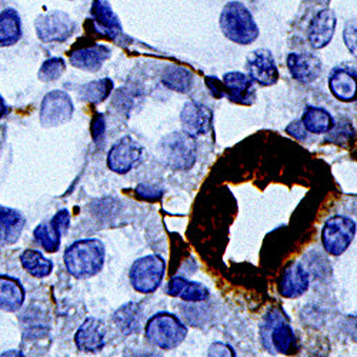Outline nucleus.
Segmentation results:
<instances>
[{"instance_id": "4be33fe9", "label": "nucleus", "mask_w": 357, "mask_h": 357, "mask_svg": "<svg viewBox=\"0 0 357 357\" xmlns=\"http://www.w3.org/2000/svg\"><path fill=\"white\" fill-rule=\"evenodd\" d=\"M24 219L22 213L9 207L0 206V243L13 245L23 231Z\"/></svg>"}, {"instance_id": "0eeeda50", "label": "nucleus", "mask_w": 357, "mask_h": 357, "mask_svg": "<svg viewBox=\"0 0 357 357\" xmlns=\"http://www.w3.org/2000/svg\"><path fill=\"white\" fill-rule=\"evenodd\" d=\"M356 223L347 216L336 215L326 220L321 230L324 250L332 256L343 255L354 241Z\"/></svg>"}, {"instance_id": "72a5a7b5", "label": "nucleus", "mask_w": 357, "mask_h": 357, "mask_svg": "<svg viewBox=\"0 0 357 357\" xmlns=\"http://www.w3.org/2000/svg\"><path fill=\"white\" fill-rule=\"evenodd\" d=\"M136 195L143 199V200H147V202H156V200H160L162 195H163V190L152 186V185H146V183H142L136 188Z\"/></svg>"}, {"instance_id": "dca6fc26", "label": "nucleus", "mask_w": 357, "mask_h": 357, "mask_svg": "<svg viewBox=\"0 0 357 357\" xmlns=\"http://www.w3.org/2000/svg\"><path fill=\"white\" fill-rule=\"evenodd\" d=\"M309 290V275L301 263H290L279 282V293L286 299H297Z\"/></svg>"}, {"instance_id": "aec40b11", "label": "nucleus", "mask_w": 357, "mask_h": 357, "mask_svg": "<svg viewBox=\"0 0 357 357\" xmlns=\"http://www.w3.org/2000/svg\"><path fill=\"white\" fill-rule=\"evenodd\" d=\"M92 16L99 33L113 40L122 33L121 22H119L117 16L105 0H95L92 6Z\"/></svg>"}, {"instance_id": "cd10ccee", "label": "nucleus", "mask_w": 357, "mask_h": 357, "mask_svg": "<svg viewBox=\"0 0 357 357\" xmlns=\"http://www.w3.org/2000/svg\"><path fill=\"white\" fill-rule=\"evenodd\" d=\"M162 82L170 91L188 93L193 86V75L185 68L169 66L162 75Z\"/></svg>"}, {"instance_id": "423d86ee", "label": "nucleus", "mask_w": 357, "mask_h": 357, "mask_svg": "<svg viewBox=\"0 0 357 357\" xmlns=\"http://www.w3.org/2000/svg\"><path fill=\"white\" fill-rule=\"evenodd\" d=\"M166 271V261L158 255L143 256L132 264L129 271V279L132 287L142 293L151 294L162 284Z\"/></svg>"}, {"instance_id": "9b49d317", "label": "nucleus", "mask_w": 357, "mask_h": 357, "mask_svg": "<svg viewBox=\"0 0 357 357\" xmlns=\"http://www.w3.org/2000/svg\"><path fill=\"white\" fill-rule=\"evenodd\" d=\"M182 130L192 136L207 135L213 129V112L203 103L190 100L181 112Z\"/></svg>"}, {"instance_id": "7c9ffc66", "label": "nucleus", "mask_w": 357, "mask_h": 357, "mask_svg": "<svg viewBox=\"0 0 357 357\" xmlns=\"http://www.w3.org/2000/svg\"><path fill=\"white\" fill-rule=\"evenodd\" d=\"M66 72V62L62 57H50L42 65L39 79L42 82H54Z\"/></svg>"}, {"instance_id": "a211bd4d", "label": "nucleus", "mask_w": 357, "mask_h": 357, "mask_svg": "<svg viewBox=\"0 0 357 357\" xmlns=\"http://www.w3.org/2000/svg\"><path fill=\"white\" fill-rule=\"evenodd\" d=\"M336 29L335 13L329 9L319 12L309 26V42L314 49H323L331 43Z\"/></svg>"}, {"instance_id": "2eb2a0df", "label": "nucleus", "mask_w": 357, "mask_h": 357, "mask_svg": "<svg viewBox=\"0 0 357 357\" xmlns=\"http://www.w3.org/2000/svg\"><path fill=\"white\" fill-rule=\"evenodd\" d=\"M105 326L95 317L86 319L75 335L76 347L83 353H98L105 347Z\"/></svg>"}, {"instance_id": "58836bf2", "label": "nucleus", "mask_w": 357, "mask_h": 357, "mask_svg": "<svg viewBox=\"0 0 357 357\" xmlns=\"http://www.w3.org/2000/svg\"><path fill=\"white\" fill-rule=\"evenodd\" d=\"M5 113H6V105L2 99V96H0V117H2Z\"/></svg>"}, {"instance_id": "5701e85b", "label": "nucleus", "mask_w": 357, "mask_h": 357, "mask_svg": "<svg viewBox=\"0 0 357 357\" xmlns=\"http://www.w3.org/2000/svg\"><path fill=\"white\" fill-rule=\"evenodd\" d=\"M354 73L347 69L337 68L332 72L329 77L331 92L336 99L344 103L354 102L356 99V79Z\"/></svg>"}, {"instance_id": "7ed1b4c3", "label": "nucleus", "mask_w": 357, "mask_h": 357, "mask_svg": "<svg viewBox=\"0 0 357 357\" xmlns=\"http://www.w3.org/2000/svg\"><path fill=\"white\" fill-rule=\"evenodd\" d=\"M223 35L233 43L250 45L259 36V27L252 13L239 2H230L220 15Z\"/></svg>"}, {"instance_id": "1a4fd4ad", "label": "nucleus", "mask_w": 357, "mask_h": 357, "mask_svg": "<svg viewBox=\"0 0 357 357\" xmlns=\"http://www.w3.org/2000/svg\"><path fill=\"white\" fill-rule=\"evenodd\" d=\"M75 112L70 96L63 91H53L43 98L40 106V123L45 128H54L68 123Z\"/></svg>"}, {"instance_id": "39448f33", "label": "nucleus", "mask_w": 357, "mask_h": 357, "mask_svg": "<svg viewBox=\"0 0 357 357\" xmlns=\"http://www.w3.org/2000/svg\"><path fill=\"white\" fill-rule=\"evenodd\" d=\"M158 151L163 162L173 170H189L197 159L196 142L185 132H173L165 136Z\"/></svg>"}, {"instance_id": "6ab92c4d", "label": "nucleus", "mask_w": 357, "mask_h": 357, "mask_svg": "<svg viewBox=\"0 0 357 357\" xmlns=\"http://www.w3.org/2000/svg\"><path fill=\"white\" fill-rule=\"evenodd\" d=\"M166 293L172 297H181V299L190 303H200L209 299L211 291L199 282H190L185 278H172L166 286Z\"/></svg>"}, {"instance_id": "b1692460", "label": "nucleus", "mask_w": 357, "mask_h": 357, "mask_svg": "<svg viewBox=\"0 0 357 357\" xmlns=\"http://www.w3.org/2000/svg\"><path fill=\"white\" fill-rule=\"evenodd\" d=\"M24 301V290L22 284L9 276L0 275V309L5 312H16Z\"/></svg>"}, {"instance_id": "20e7f679", "label": "nucleus", "mask_w": 357, "mask_h": 357, "mask_svg": "<svg viewBox=\"0 0 357 357\" xmlns=\"http://www.w3.org/2000/svg\"><path fill=\"white\" fill-rule=\"evenodd\" d=\"M260 337L263 346L271 353L289 354L296 343V336L289 324V319L279 307L271 309L264 316L260 327Z\"/></svg>"}, {"instance_id": "412c9836", "label": "nucleus", "mask_w": 357, "mask_h": 357, "mask_svg": "<svg viewBox=\"0 0 357 357\" xmlns=\"http://www.w3.org/2000/svg\"><path fill=\"white\" fill-rule=\"evenodd\" d=\"M113 321L119 329V332L125 336L139 333L143 323L142 309L137 303L129 302L114 312Z\"/></svg>"}, {"instance_id": "393cba45", "label": "nucleus", "mask_w": 357, "mask_h": 357, "mask_svg": "<svg viewBox=\"0 0 357 357\" xmlns=\"http://www.w3.org/2000/svg\"><path fill=\"white\" fill-rule=\"evenodd\" d=\"M301 122H302L303 128L306 129V132H310L314 135L327 133L335 125L332 114L326 109L316 107V106L306 107Z\"/></svg>"}, {"instance_id": "f704fd0d", "label": "nucleus", "mask_w": 357, "mask_h": 357, "mask_svg": "<svg viewBox=\"0 0 357 357\" xmlns=\"http://www.w3.org/2000/svg\"><path fill=\"white\" fill-rule=\"evenodd\" d=\"M50 223L65 236L68 233V230H69V226H70V215H69V212L66 209H63L61 212H57L52 218Z\"/></svg>"}, {"instance_id": "c85d7f7f", "label": "nucleus", "mask_w": 357, "mask_h": 357, "mask_svg": "<svg viewBox=\"0 0 357 357\" xmlns=\"http://www.w3.org/2000/svg\"><path fill=\"white\" fill-rule=\"evenodd\" d=\"M112 91H113L112 79L105 77L100 80H93V82H89V83L83 84L79 91V96L84 102L99 105L110 96Z\"/></svg>"}, {"instance_id": "f3484780", "label": "nucleus", "mask_w": 357, "mask_h": 357, "mask_svg": "<svg viewBox=\"0 0 357 357\" xmlns=\"http://www.w3.org/2000/svg\"><path fill=\"white\" fill-rule=\"evenodd\" d=\"M110 57V49L103 45H93L73 52L69 57L70 65L84 72L95 73L100 70L103 63Z\"/></svg>"}, {"instance_id": "2f4dec72", "label": "nucleus", "mask_w": 357, "mask_h": 357, "mask_svg": "<svg viewBox=\"0 0 357 357\" xmlns=\"http://www.w3.org/2000/svg\"><path fill=\"white\" fill-rule=\"evenodd\" d=\"M327 133H329V136L326 139L327 142L336 143V144H344L353 137L354 129L349 121H342L337 125H333L332 129Z\"/></svg>"}, {"instance_id": "f03ea898", "label": "nucleus", "mask_w": 357, "mask_h": 357, "mask_svg": "<svg viewBox=\"0 0 357 357\" xmlns=\"http://www.w3.org/2000/svg\"><path fill=\"white\" fill-rule=\"evenodd\" d=\"M144 333L153 346L162 350H172L183 343L188 336V327L176 314L160 312L147 320Z\"/></svg>"}, {"instance_id": "f257e3e1", "label": "nucleus", "mask_w": 357, "mask_h": 357, "mask_svg": "<svg viewBox=\"0 0 357 357\" xmlns=\"http://www.w3.org/2000/svg\"><path fill=\"white\" fill-rule=\"evenodd\" d=\"M105 245L99 239L73 242L65 252V266L76 279H91L100 273L105 264Z\"/></svg>"}, {"instance_id": "4468645a", "label": "nucleus", "mask_w": 357, "mask_h": 357, "mask_svg": "<svg viewBox=\"0 0 357 357\" xmlns=\"http://www.w3.org/2000/svg\"><path fill=\"white\" fill-rule=\"evenodd\" d=\"M287 68L293 79L305 84L313 83L321 75V62L313 53H290Z\"/></svg>"}, {"instance_id": "6e6552de", "label": "nucleus", "mask_w": 357, "mask_h": 357, "mask_svg": "<svg viewBox=\"0 0 357 357\" xmlns=\"http://www.w3.org/2000/svg\"><path fill=\"white\" fill-rule=\"evenodd\" d=\"M38 38L45 43L66 42L75 32V22L72 17L61 10H53L36 20Z\"/></svg>"}, {"instance_id": "f8f14e48", "label": "nucleus", "mask_w": 357, "mask_h": 357, "mask_svg": "<svg viewBox=\"0 0 357 357\" xmlns=\"http://www.w3.org/2000/svg\"><path fill=\"white\" fill-rule=\"evenodd\" d=\"M249 77L260 86H273L279 80V70L273 54L267 49L252 52L246 61Z\"/></svg>"}, {"instance_id": "c756f323", "label": "nucleus", "mask_w": 357, "mask_h": 357, "mask_svg": "<svg viewBox=\"0 0 357 357\" xmlns=\"http://www.w3.org/2000/svg\"><path fill=\"white\" fill-rule=\"evenodd\" d=\"M33 236L36 242L49 253H54L61 248V241H62V233L59 231L50 222L49 223H42L39 225L35 231Z\"/></svg>"}, {"instance_id": "c9c22d12", "label": "nucleus", "mask_w": 357, "mask_h": 357, "mask_svg": "<svg viewBox=\"0 0 357 357\" xmlns=\"http://www.w3.org/2000/svg\"><path fill=\"white\" fill-rule=\"evenodd\" d=\"M344 43L349 47V50L356 54V23L354 22H349L344 27Z\"/></svg>"}, {"instance_id": "473e14b6", "label": "nucleus", "mask_w": 357, "mask_h": 357, "mask_svg": "<svg viewBox=\"0 0 357 357\" xmlns=\"http://www.w3.org/2000/svg\"><path fill=\"white\" fill-rule=\"evenodd\" d=\"M91 132H92V137H93L95 143H98V144L103 143L105 133H106V121H105V116L102 113H96L93 116Z\"/></svg>"}, {"instance_id": "9d476101", "label": "nucleus", "mask_w": 357, "mask_h": 357, "mask_svg": "<svg viewBox=\"0 0 357 357\" xmlns=\"http://www.w3.org/2000/svg\"><path fill=\"white\" fill-rule=\"evenodd\" d=\"M142 146L130 136L117 140L107 153V166L117 174H126L139 162Z\"/></svg>"}, {"instance_id": "ddd939ff", "label": "nucleus", "mask_w": 357, "mask_h": 357, "mask_svg": "<svg viewBox=\"0 0 357 357\" xmlns=\"http://www.w3.org/2000/svg\"><path fill=\"white\" fill-rule=\"evenodd\" d=\"M223 93L225 98L233 103L250 106L255 103L256 92L253 80L242 72H229L223 76Z\"/></svg>"}, {"instance_id": "bb28decb", "label": "nucleus", "mask_w": 357, "mask_h": 357, "mask_svg": "<svg viewBox=\"0 0 357 357\" xmlns=\"http://www.w3.org/2000/svg\"><path fill=\"white\" fill-rule=\"evenodd\" d=\"M23 269L33 278H47L53 271V263L38 250H24L20 256Z\"/></svg>"}, {"instance_id": "a878e982", "label": "nucleus", "mask_w": 357, "mask_h": 357, "mask_svg": "<svg viewBox=\"0 0 357 357\" xmlns=\"http://www.w3.org/2000/svg\"><path fill=\"white\" fill-rule=\"evenodd\" d=\"M22 38L20 16L13 9H6L0 13V45L10 46Z\"/></svg>"}, {"instance_id": "4c0bfd02", "label": "nucleus", "mask_w": 357, "mask_h": 357, "mask_svg": "<svg viewBox=\"0 0 357 357\" xmlns=\"http://www.w3.org/2000/svg\"><path fill=\"white\" fill-rule=\"evenodd\" d=\"M286 132H287L290 136H293V137H296V139H299V140H303V139L306 137V129L303 128L302 122H293V123H290V125L286 128Z\"/></svg>"}, {"instance_id": "e433bc0d", "label": "nucleus", "mask_w": 357, "mask_h": 357, "mask_svg": "<svg viewBox=\"0 0 357 357\" xmlns=\"http://www.w3.org/2000/svg\"><path fill=\"white\" fill-rule=\"evenodd\" d=\"M209 356H234V351L230 346H227L226 343L218 342L215 344L211 346L209 349Z\"/></svg>"}]
</instances>
